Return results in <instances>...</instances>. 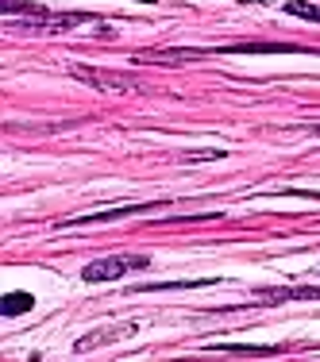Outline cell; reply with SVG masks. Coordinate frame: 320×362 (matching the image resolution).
<instances>
[{"label":"cell","instance_id":"obj_1","mask_svg":"<svg viewBox=\"0 0 320 362\" xmlns=\"http://www.w3.org/2000/svg\"><path fill=\"white\" fill-rule=\"evenodd\" d=\"M147 266H151V258H97V262H89L81 270V278L89 281V286H97V281L124 278L127 270H147Z\"/></svg>","mask_w":320,"mask_h":362},{"label":"cell","instance_id":"obj_2","mask_svg":"<svg viewBox=\"0 0 320 362\" xmlns=\"http://www.w3.org/2000/svg\"><path fill=\"white\" fill-rule=\"evenodd\" d=\"M166 209V201H147V204H120V209H105V212H85V216L66 220L62 228H85V223H108V220H127V216H147V212Z\"/></svg>","mask_w":320,"mask_h":362},{"label":"cell","instance_id":"obj_3","mask_svg":"<svg viewBox=\"0 0 320 362\" xmlns=\"http://www.w3.org/2000/svg\"><path fill=\"white\" fill-rule=\"evenodd\" d=\"M285 50L301 47H290V42H232V47H220L216 54H285Z\"/></svg>","mask_w":320,"mask_h":362},{"label":"cell","instance_id":"obj_4","mask_svg":"<svg viewBox=\"0 0 320 362\" xmlns=\"http://www.w3.org/2000/svg\"><path fill=\"white\" fill-rule=\"evenodd\" d=\"M31 305H35V297H31V293H8V297L0 300V316H4V320H12V316H20V313H31Z\"/></svg>","mask_w":320,"mask_h":362},{"label":"cell","instance_id":"obj_5","mask_svg":"<svg viewBox=\"0 0 320 362\" xmlns=\"http://www.w3.org/2000/svg\"><path fill=\"white\" fill-rule=\"evenodd\" d=\"M209 50H154V54H143L147 62H189V58H205Z\"/></svg>","mask_w":320,"mask_h":362},{"label":"cell","instance_id":"obj_6","mask_svg":"<svg viewBox=\"0 0 320 362\" xmlns=\"http://www.w3.org/2000/svg\"><path fill=\"white\" fill-rule=\"evenodd\" d=\"M85 77V81H93V85H105V89H132V81L127 77H108V70H77Z\"/></svg>","mask_w":320,"mask_h":362},{"label":"cell","instance_id":"obj_7","mask_svg":"<svg viewBox=\"0 0 320 362\" xmlns=\"http://www.w3.org/2000/svg\"><path fill=\"white\" fill-rule=\"evenodd\" d=\"M266 300H320V289H266Z\"/></svg>","mask_w":320,"mask_h":362},{"label":"cell","instance_id":"obj_8","mask_svg":"<svg viewBox=\"0 0 320 362\" xmlns=\"http://www.w3.org/2000/svg\"><path fill=\"white\" fill-rule=\"evenodd\" d=\"M285 12L301 16V20H316L320 23V4H309V0H290V4H285Z\"/></svg>","mask_w":320,"mask_h":362},{"label":"cell","instance_id":"obj_9","mask_svg":"<svg viewBox=\"0 0 320 362\" xmlns=\"http://www.w3.org/2000/svg\"><path fill=\"white\" fill-rule=\"evenodd\" d=\"M216 158H224V151H189L185 154V162H216Z\"/></svg>","mask_w":320,"mask_h":362},{"label":"cell","instance_id":"obj_10","mask_svg":"<svg viewBox=\"0 0 320 362\" xmlns=\"http://www.w3.org/2000/svg\"><path fill=\"white\" fill-rule=\"evenodd\" d=\"M239 4H263V0H239Z\"/></svg>","mask_w":320,"mask_h":362},{"label":"cell","instance_id":"obj_11","mask_svg":"<svg viewBox=\"0 0 320 362\" xmlns=\"http://www.w3.org/2000/svg\"><path fill=\"white\" fill-rule=\"evenodd\" d=\"M132 4H154V0H132Z\"/></svg>","mask_w":320,"mask_h":362}]
</instances>
